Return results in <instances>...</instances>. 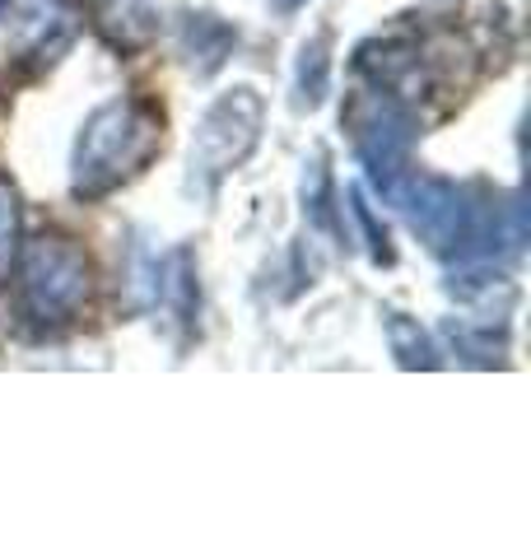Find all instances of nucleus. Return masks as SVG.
<instances>
[{
  "mask_svg": "<svg viewBox=\"0 0 531 559\" xmlns=\"http://www.w3.org/2000/svg\"><path fill=\"white\" fill-rule=\"evenodd\" d=\"M164 150V112L150 98H113L84 117L70 154V197L103 201L140 178Z\"/></svg>",
  "mask_w": 531,
  "mask_h": 559,
  "instance_id": "nucleus-1",
  "label": "nucleus"
},
{
  "mask_svg": "<svg viewBox=\"0 0 531 559\" xmlns=\"http://www.w3.org/2000/svg\"><path fill=\"white\" fill-rule=\"evenodd\" d=\"M14 252H20V197H14V187L0 178V275L10 271Z\"/></svg>",
  "mask_w": 531,
  "mask_h": 559,
  "instance_id": "nucleus-12",
  "label": "nucleus"
},
{
  "mask_svg": "<svg viewBox=\"0 0 531 559\" xmlns=\"http://www.w3.org/2000/svg\"><path fill=\"white\" fill-rule=\"evenodd\" d=\"M14 271H20V299L38 322H70L94 294V266L84 248L61 234L20 242Z\"/></svg>",
  "mask_w": 531,
  "mask_h": 559,
  "instance_id": "nucleus-4",
  "label": "nucleus"
},
{
  "mask_svg": "<svg viewBox=\"0 0 531 559\" xmlns=\"http://www.w3.org/2000/svg\"><path fill=\"white\" fill-rule=\"evenodd\" d=\"M266 127V98L252 84H234V90L215 94V103L201 112L197 135H191V182L201 191H215L228 173H238L261 145Z\"/></svg>",
  "mask_w": 531,
  "mask_h": 559,
  "instance_id": "nucleus-3",
  "label": "nucleus"
},
{
  "mask_svg": "<svg viewBox=\"0 0 531 559\" xmlns=\"http://www.w3.org/2000/svg\"><path fill=\"white\" fill-rule=\"evenodd\" d=\"M304 215L312 229H322L331 242H345L341 229V210H335V178H331V159L327 150H312V159L304 164Z\"/></svg>",
  "mask_w": 531,
  "mask_h": 559,
  "instance_id": "nucleus-8",
  "label": "nucleus"
},
{
  "mask_svg": "<svg viewBox=\"0 0 531 559\" xmlns=\"http://www.w3.org/2000/svg\"><path fill=\"white\" fill-rule=\"evenodd\" d=\"M405 210L411 229L424 238L434 257H475L485 238L504 234V210L499 205H475L467 187L448 178H405L392 187V197Z\"/></svg>",
  "mask_w": 531,
  "mask_h": 559,
  "instance_id": "nucleus-2",
  "label": "nucleus"
},
{
  "mask_svg": "<svg viewBox=\"0 0 531 559\" xmlns=\"http://www.w3.org/2000/svg\"><path fill=\"white\" fill-rule=\"evenodd\" d=\"M387 349H392V359L401 364V369H438V349L429 341V331H424L415 318H405V312H387Z\"/></svg>",
  "mask_w": 531,
  "mask_h": 559,
  "instance_id": "nucleus-10",
  "label": "nucleus"
},
{
  "mask_svg": "<svg viewBox=\"0 0 531 559\" xmlns=\"http://www.w3.org/2000/svg\"><path fill=\"white\" fill-rule=\"evenodd\" d=\"M154 304H164L168 318L182 331L197 326L201 285H197V257H191V248H173L164 261H158V294H154Z\"/></svg>",
  "mask_w": 531,
  "mask_h": 559,
  "instance_id": "nucleus-7",
  "label": "nucleus"
},
{
  "mask_svg": "<svg viewBox=\"0 0 531 559\" xmlns=\"http://www.w3.org/2000/svg\"><path fill=\"white\" fill-rule=\"evenodd\" d=\"M304 5H308V0H271V10H275V14H298Z\"/></svg>",
  "mask_w": 531,
  "mask_h": 559,
  "instance_id": "nucleus-13",
  "label": "nucleus"
},
{
  "mask_svg": "<svg viewBox=\"0 0 531 559\" xmlns=\"http://www.w3.org/2000/svg\"><path fill=\"white\" fill-rule=\"evenodd\" d=\"M234 43H238V28L234 24H224L220 14H182L177 20V47L191 57V66H197V75H215V70L234 57Z\"/></svg>",
  "mask_w": 531,
  "mask_h": 559,
  "instance_id": "nucleus-6",
  "label": "nucleus"
},
{
  "mask_svg": "<svg viewBox=\"0 0 531 559\" xmlns=\"http://www.w3.org/2000/svg\"><path fill=\"white\" fill-rule=\"evenodd\" d=\"M331 90V33L317 28L312 38L298 47V66H294V108H322V98Z\"/></svg>",
  "mask_w": 531,
  "mask_h": 559,
  "instance_id": "nucleus-9",
  "label": "nucleus"
},
{
  "mask_svg": "<svg viewBox=\"0 0 531 559\" xmlns=\"http://www.w3.org/2000/svg\"><path fill=\"white\" fill-rule=\"evenodd\" d=\"M345 131L354 140V154L368 168V178L382 197H392V187L411 173V145H415V117L405 112V103L387 90H364L345 103Z\"/></svg>",
  "mask_w": 531,
  "mask_h": 559,
  "instance_id": "nucleus-5",
  "label": "nucleus"
},
{
  "mask_svg": "<svg viewBox=\"0 0 531 559\" xmlns=\"http://www.w3.org/2000/svg\"><path fill=\"white\" fill-rule=\"evenodd\" d=\"M350 210H354V219H359V229H364V242H368V257L378 261V266H392L397 252H392V242H387V229L378 224L374 215V205L364 201V191L359 187H350Z\"/></svg>",
  "mask_w": 531,
  "mask_h": 559,
  "instance_id": "nucleus-11",
  "label": "nucleus"
}]
</instances>
